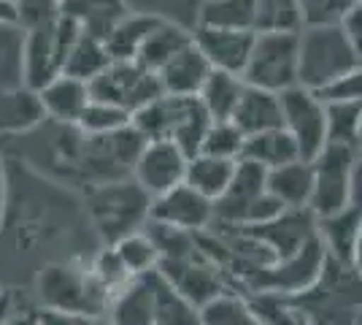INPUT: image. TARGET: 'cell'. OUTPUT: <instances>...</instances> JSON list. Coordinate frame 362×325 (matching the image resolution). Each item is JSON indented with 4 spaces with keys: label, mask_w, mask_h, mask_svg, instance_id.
<instances>
[{
    "label": "cell",
    "mask_w": 362,
    "mask_h": 325,
    "mask_svg": "<svg viewBox=\"0 0 362 325\" xmlns=\"http://www.w3.org/2000/svg\"><path fill=\"white\" fill-rule=\"evenodd\" d=\"M3 203H6V166L0 157V212H3Z\"/></svg>",
    "instance_id": "50"
},
{
    "label": "cell",
    "mask_w": 362,
    "mask_h": 325,
    "mask_svg": "<svg viewBox=\"0 0 362 325\" xmlns=\"http://www.w3.org/2000/svg\"><path fill=\"white\" fill-rule=\"evenodd\" d=\"M357 147L346 144H327L314 160V193L308 209L317 217H327L332 212H341L351 203V173L357 160Z\"/></svg>",
    "instance_id": "9"
},
{
    "label": "cell",
    "mask_w": 362,
    "mask_h": 325,
    "mask_svg": "<svg viewBox=\"0 0 362 325\" xmlns=\"http://www.w3.org/2000/svg\"><path fill=\"white\" fill-rule=\"evenodd\" d=\"M351 203L357 209H362V152H357L354 173H351Z\"/></svg>",
    "instance_id": "48"
},
{
    "label": "cell",
    "mask_w": 362,
    "mask_h": 325,
    "mask_svg": "<svg viewBox=\"0 0 362 325\" xmlns=\"http://www.w3.org/2000/svg\"><path fill=\"white\" fill-rule=\"evenodd\" d=\"M243 90H246L243 76L227 74V71H211L197 98L211 120H230L238 101H241Z\"/></svg>",
    "instance_id": "32"
},
{
    "label": "cell",
    "mask_w": 362,
    "mask_h": 325,
    "mask_svg": "<svg viewBox=\"0 0 362 325\" xmlns=\"http://www.w3.org/2000/svg\"><path fill=\"white\" fill-rule=\"evenodd\" d=\"M281 117L287 133L298 144L300 160L314 157L327 147V106L319 98V93L305 87H292L281 93Z\"/></svg>",
    "instance_id": "10"
},
{
    "label": "cell",
    "mask_w": 362,
    "mask_h": 325,
    "mask_svg": "<svg viewBox=\"0 0 362 325\" xmlns=\"http://www.w3.org/2000/svg\"><path fill=\"white\" fill-rule=\"evenodd\" d=\"M268 193L284 209H308L314 193V171L308 160H292L281 169L268 171Z\"/></svg>",
    "instance_id": "24"
},
{
    "label": "cell",
    "mask_w": 362,
    "mask_h": 325,
    "mask_svg": "<svg viewBox=\"0 0 362 325\" xmlns=\"http://www.w3.org/2000/svg\"><path fill=\"white\" fill-rule=\"evenodd\" d=\"M354 325H362V312H360V317H357V323H354Z\"/></svg>",
    "instance_id": "52"
},
{
    "label": "cell",
    "mask_w": 362,
    "mask_h": 325,
    "mask_svg": "<svg viewBox=\"0 0 362 325\" xmlns=\"http://www.w3.org/2000/svg\"><path fill=\"white\" fill-rule=\"evenodd\" d=\"M192 41V28H184L173 19H160V25L149 33V38L144 41V47L138 52L136 60L149 68L151 74H157L168 60H173L181 49Z\"/></svg>",
    "instance_id": "26"
},
{
    "label": "cell",
    "mask_w": 362,
    "mask_h": 325,
    "mask_svg": "<svg viewBox=\"0 0 362 325\" xmlns=\"http://www.w3.org/2000/svg\"><path fill=\"white\" fill-rule=\"evenodd\" d=\"M360 225H362V209H357L354 203H349L346 209L332 212L327 217H317V236L319 241L325 244L327 258H335L341 263H351Z\"/></svg>",
    "instance_id": "23"
},
{
    "label": "cell",
    "mask_w": 362,
    "mask_h": 325,
    "mask_svg": "<svg viewBox=\"0 0 362 325\" xmlns=\"http://www.w3.org/2000/svg\"><path fill=\"white\" fill-rule=\"evenodd\" d=\"M255 325H268V323H262V320H257V323Z\"/></svg>",
    "instance_id": "53"
},
{
    "label": "cell",
    "mask_w": 362,
    "mask_h": 325,
    "mask_svg": "<svg viewBox=\"0 0 362 325\" xmlns=\"http://www.w3.org/2000/svg\"><path fill=\"white\" fill-rule=\"evenodd\" d=\"M149 222L187 233H203L214 225V201L189 185H179L168 190L165 195L151 198Z\"/></svg>",
    "instance_id": "14"
},
{
    "label": "cell",
    "mask_w": 362,
    "mask_h": 325,
    "mask_svg": "<svg viewBox=\"0 0 362 325\" xmlns=\"http://www.w3.org/2000/svg\"><path fill=\"white\" fill-rule=\"evenodd\" d=\"M81 30L84 28L68 14H60L52 25L25 30V84L30 90L38 93L44 84L60 76L65 57Z\"/></svg>",
    "instance_id": "6"
},
{
    "label": "cell",
    "mask_w": 362,
    "mask_h": 325,
    "mask_svg": "<svg viewBox=\"0 0 362 325\" xmlns=\"http://www.w3.org/2000/svg\"><path fill=\"white\" fill-rule=\"evenodd\" d=\"M38 98L44 103L46 120H54L57 125H76L78 117L84 114L87 103L92 101L90 84L81 79L68 76V74H60L49 84H44L38 90Z\"/></svg>",
    "instance_id": "18"
},
{
    "label": "cell",
    "mask_w": 362,
    "mask_h": 325,
    "mask_svg": "<svg viewBox=\"0 0 362 325\" xmlns=\"http://www.w3.org/2000/svg\"><path fill=\"white\" fill-rule=\"evenodd\" d=\"M106 317L111 325H154V290L149 274L133 277L111 295Z\"/></svg>",
    "instance_id": "22"
},
{
    "label": "cell",
    "mask_w": 362,
    "mask_h": 325,
    "mask_svg": "<svg viewBox=\"0 0 362 325\" xmlns=\"http://www.w3.org/2000/svg\"><path fill=\"white\" fill-rule=\"evenodd\" d=\"M257 30H219V28H203L197 25L192 30V41L203 52V57L211 62L214 71H227L241 76Z\"/></svg>",
    "instance_id": "16"
},
{
    "label": "cell",
    "mask_w": 362,
    "mask_h": 325,
    "mask_svg": "<svg viewBox=\"0 0 362 325\" xmlns=\"http://www.w3.org/2000/svg\"><path fill=\"white\" fill-rule=\"evenodd\" d=\"M241 157L252 160V163H259L265 171H273L287 166L292 160H300V152H298L295 139L287 133V127H273V130L246 136Z\"/></svg>",
    "instance_id": "25"
},
{
    "label": "cell",
    "mask_w": 362,
    "mask_h": 325,
    "mask_svg": "<svg viewBox=\"0 0 362 325\" xmlns=\"http://www.w3.org/2000/svg\"><path fill=\"white\" fill-rule=\"evenodd\" d=\"M46 120L44 103L28 84L0 87V136L30 133Z\"/></svg>",
    "instance_id": "20"
},
{
    "label": "cell",
    "mask_w": 362,
    "mask_h": 325,
    "mask_svg": "<svg viewBox=\"0 0 362 325\" xmlns=\"http://www.w3.org/2000/svg\"><path fill=\"white\" fill-rule=\"evenodd\" d=\"M130 11V0H62V14L74 16L84 30L100 38H106Z\"/></svg>",
    "instance_id": "27"
},
{
    "label": "cell",
    "mask_w": 362,
    "mask_h": 325,
    "mask_svg": "<svg viewBox=\"0 0 362 325\" xmlns=\"http://www.w3.org/2000/svg\"><path fill=\"white\" fill-rule=\"evenodd\" d=\"M211 71V62L203 57L195 41H189L173 60L157 71V79L165 95H200Z\"/></svg>",
    "instance_id": "17"
},
{
    "label": "cell",
    "mask_w": 362,
    "mask_h": 325,
    "mask_svg": "<svg viewBox=\"0 0 362 325\" xmlns=\"http://www.w3.org/2000/svg\"><path fill=\"white\" fill-rule=\"evenodd\" d=\"M341 25H344V30H346L349 41H351V47L357 52V57L362 60V3H354V8L349 11L346 19Z\"/></svg>",
    "instance_id": "47"
},
{
    "label": "cell",
    "mask_w": 362,
    "mask_h": 325,
    "mask_svg": "<svg viewBox=\"0 0 362 325\" xmlns=\"http://www.w3.org/2000/svg\"><path fill=\"white\" fill-rule=\"evenodd\" d=\"M35 325H111L106 314L90 312H60V309H38Z\"/></svg>",
    "instance_id": "46"
},
{
    "label": "cell",
    "mask_w": 362,
    "mask_h": 325,
    "mask_svg": "<svg viewBox=\"0 0 362 325\" xmlns=\"http://www.w3.org/2000/svg\"><path fill=\"white\" fill-rule=\"evenodd\" d=\"M357 149L362 152V122H360V139H357Z\"/></svg>",
    "instance_id": "51"
},
{
    "label": "cell",
    "mask_w": 362,
    "mask_h": 325,
    "mask_svg": "<svg viewBox=\"0 0 362 325\" xmlns=\"http://www.w3.org/2000/svg\"><path fill=\"white\" fill-rule=\"evenodd\" d=\"M187 163L189 157L173 141H146L133 166V179L151 198H157V195H165L168 190L184 185Z\"/></svg>",
    "instance_id": "13"
},
{
    "label": "cell",
    "mask_w": 362,
    "mask_h": 325,
    "mask_svg": "<svg viewBox=\"0 0 362 325\" xmlns=\"http://www.w3.org/2000/svg\"><path fill=\"white\" fill-rule=\"evenodd\" d=\"M327 106V144H346L357 147L362 122L360 103H325Z\"/></svg>",
    "instance_id": "39"
},
{
    "label": "cell",
    "mask_w": 362,
    "mask_h": 325,
    "mask_svg": "<svg viewBox=\"0 0 362 325\" xmlns=\"http://www.w3.org/2000/svg\"><path fill=\"white\" fill-rule=\"evenodd\" d=\"M92 271H95V277L100 279V285L106 287L108 293L114 295L119 287H124L127 282H130V271L124 268V263L119 261V255H117V249L111 247V244H106V247L100 249L95 258L90 261Z\"/></svg>",
    "instance_id": "43"
},
{
    "label": "cell",
    "mask_w": 362,
    "mask_h": 325,
    "mask_svg": "<svg viewBox=\"0 0 362 325\" xmlns=\"http://www.w3.org/2000/svg\"><path fill=\"white\" fill-rule=\"evenodd\" d=\"M281 301L300 325H354L362 312V274L351 263L327 258L314 285Z\"/></svg>",
    "instance_id": "1"
},
{
    "label": "cell",
    "mask_w": 362,
    "mask_h": 325,
    "mask_svg": "<svg viewBox=\"0 0 362 325\" xmlns=\"http://www.w3.org/2000/svg\"><path fill=\"white\" fill-rule=\"evenodd\" d=\"M351 266L362 274V225L360 233H357V244H354V255H351Z\"/></svg>",
    "instance_id": "49"
},
{
    "label": "cell",
    "mask_w": 362,
    "mask_h": 325,
    "mask_svg": "<svg viewBox=\"0 0 362 325\" xmlns=\"http://www.w3.org/2000/svg\"><path fill=\"white\" fill-rule=\"evenodd\" d=\"M268 193V171L259 163L238 157L225 195L214 201V225H246L249 212Z\"/></svg>",
    "instance_id": "12"
},
{
    "label": "cell",
    "mask_w": 362,
    "mask_h": 325,
    "mask_svg": "<svg viewBox=\"0 0 362 325\" xmlns=\"http://www.w3.org/2000/svg\"><path fill=\"white\" fill-rule=\"evenodd\" d=\"M255 3V30H303L300 0H252Z\"/></svg>",
    "instance_id": "37"
},
{
    "label": "cell",
    "mask_w": 362,
    "mask_h": 325,
    "mask_svg": "<svg viewBox=\"0 0 362 325\" xmlns=\"http://www.w3.org/2000/svg\"><path fill=\"white\" fill-rule=\"evenodd\" d=\"M90 95L95 101L111 103L133 117L138 108L160 98L163 87L157 74H151L138 60H111L106 71L90 81Z\"/></svg>",
    "instance_id": "8"
},
{
    "label": "cell",
    "mask_w": 362,
    "mask_h": 325,
    "mask_svg": "<svg viewBox=\"0 0 362 325\" xmlns=\"http://www.w3.org/2000/svg\"><path fill=\"white\" fill-rule=\"evenodd\" d=\"M14 8H16V25L22 30L52 25L62 14L60 0H14Z\"/></svg>",
    "instance_id": "44"
},
{
    "label": "cell",
    "mask_w": 362,
    "mask_h": 325,
    "mask_svg": "<svg viewBox=\"0 0 362 325\" xmlns=\"http://www.w3.org/2000/svg\"><path fill=\"white\" fill-rule=\"evenodd\" d=\"M60 3H62V0H60Z\"/></svg>",
    "instance_id": "55"
},
{
    "label": "cell",
    "mask_w": 362,
    "mask_h": 325,
    "mask_svg": "<svg viewBox=\"0 0 362 325\" xmlns=\"http://www.w3.org/2000/svg\"><path fill=\"white\" fill-rule=\"evenodd\" d=\"M235 163L238 160H222V157H211L197 152L187 163V179H184V185H189L192 190H197L200 195H206L211 201H219L225 195L230 179H233Z\"/></svg>",
    "instance_id": "29"
},
{
    "label": "cell",
    "mask_w": 362,
    "mask_h": 325,
    "mask_svg": "<svg viewBox=\"0 0 362 325\" xmlns=\"http://www.w3.org/2000/svg\"><path fill=\"white\" fill-rule=\"evenodd\" d=\"M111 247L117 249V255L124 263V268L130 271V277H146L151 271H157V266H160V249L146 228L124 236Z\"/></svg>",
    "instance_id": "36"
},
{
    "label": "cell",
    "mask_w": 362,
    "mask_h": 325,
    "mask_svg": "<svg viewBox=\"0 0 362 325\" xmlns=\"http://www.w3.org/2000/svg\"><path fill=\"white\" fill-rule=\"evenodd\" d=\"M151 290H154V325H200L197 307L168 282L160 271H151Z\"/></svg>",
    "instance_id": "30"
},
{
    "label": "cell",
    "mask_w": 362,
    "mask_h": 325,
    "mask_svg": "<svg viewBox=\"0 0 362 325\" xmlns=\"http://www.w3.org/2000/svg\"><path fill=\"white\" fill-rule=\"evenodd\" d=\"M238 125L243 136H255L262 130H273V127H284V117H281V95L268 93L246 84L238 106L230 117Z\"/></svg>",
    "instance_id": "21"
},
{
    "label": "cell",
    "mask_w": 362,
    "mask_h": 325,
    "mask_svg": "<svg viewBox=\"0 0 362 325\" xmlns=\"http://www.w3.org/2000/svg\"><path fill=\"white\" fill-rule=\"evenodd\" d=\"M360 62L344 25H314L300 30L298 84L305 90L322 93Z\"/></svg>",
    "instance_id": "3"
},
{
    "label": "cell",
    "mask_w": 362,
    "mask_h": 325,
    "mask_svg": "<svg viewBox=\"0 0 362 325\" xmlns=\"http://www.w3.org/2000/svg\"><path fill=\"white\" fill-rule=\"evenodd\" d=\"M255 236L262 247L273 255V263L287 258L292 252L317 236V215L311 209H284L279 217H273L271 222L262 225H249L243 228Z\"/></svg>",
    "instance_id": "15"
},
{
    "label": "cell",
    "mask_w": 362,
    "mask_h": 325,
    "mask_svg": "<svg viewBox=\"0 0 362 325\" xmlns=\"http://www.w3.org/2000/svg\"><path fill=\"white\" fill-rule=\"evenodd\" d=\"M357 3H362V0H357Z\"/></svg>",
    "instance_id": "54"
},
{
    "label": "cell",
    "mask_w": 362,
    "mask_h": 325,
    "mask_svg": "<svg viewBox=\"0 0 362 325\" xmlns=\"http://www.w3.org/2000/svg\"><path fill=\"white\" fill-rule=\"evenodd\" d=\"M25 84V30L16 22H0V87Z\"/></svg>",
    "instance_id": "35"
},
{
    "label": "cell",
    "mask_w": 362,
    "mask_h": 325,
    "mask_svg": "<svg viewBox=\"0 0 362 325\" xmlns=\"http://www.w3.org/2000/svg\"><path fill=\"white\" fill-rule=\"evenodd\" d=\"M197 6H200V0H130L133 11L165 16V19H173L184 28H192V30L197 25Z\"/></svg>",
    "instance_id": "41"
},
{
    "label": "cell",
    "mask_w": 362,
    "mask_h": 325,
    "mask_svg": "<svg viewBox=\"0 0 362 325\" xmlns=\"http://www.w3.org/2000/svg\"><path fill=\"white\" fill-rule=\"evenodd\" d=\"M357 0H300L303 28L314 25H341Z\"/></svg>",
    "instance_id": "42"
},
{
    "label": "cell",
    "mask_w": 362,
    "mask_h": 325,
    "mask_svg": "<svg viewBox=\"0 0 362 325\" xmlns=\"http://www.w3.org/2000/svg\"><path fill=\"white\" fill-rule=\"evenodd\" d=\"M108 62H111V55H108L106 41H103L100 35H95V33L81 30V35L76 38L74 49H71L68 57H65L62 74H68V76H74V79H81V81L90 84L92 79L100 76V74L106 71Z\"/></svg>",
    "instance_id": "31"
},
{
    "label": "cell",
    "mask_w": 362,
    "mask_h": 325,
    "mask_svg": "<svg viewBox=\"0 0 362 325\" xmlns=\"http://www.w3.org/2000/svg\"><path fill=\"white\" fill-rule=\"evenodd\" d=\"M38 298L41 309L106 314L111 293L90 263H52L38 274Z\"/></svg>",
    "instance_id": "4"
},
{
    "label": "cell",
    "mask_w": 362,
    "mask_h": 325,
    "mask_svg": "<svg viewBox=\"0 0 362 325\" xmlns=\"http://www.w3.org/2000/svg\"><path fill=\"white\" fill-rule=\"evenodd\" d=\"M319 98L325 103L338 101V103H360L362 106V62L357 68H351L349 74H344L338 81H332L330 87H325Z\"/></svg>",
    "instance_id": "45"
},
{
    "label": "cell",
    "mask_w": 362,
    "mask_h": 325,
    "mask_svg": "<svg viewBox=\"0 0 362 325\" xmlns=\"http://www.w3.org/2000/svg\"><path fill=\"white\" fill-rule=\"evenodd\" d=\"M200 325H255L257 312L249 295L238 290H222L200 307Z\"/></svg>",
    "instance_id": "34"
},
{
    "label": "cell",
    "mask_w": 362,
    "mask_h": 325,
    "mask_svg": "<svg viewBox=\"0 0 362 325\" xmlns=\"http://www.w3.org/2000/svg\"><path fill=\"white\" fill-rule=\"evenodd\" d=\"M325 261H327L325 244L319 241V236H314L298 252L255 271L249 282L243 285V295H249V298H255V295H281V298L298 295L308 285L317 282V277L325 268Z\"/></svg>",
    "instance_id": "7"
},
{
    "label": "cell",
    "mask_w": 362,
    "mask_h": 325,
    "mask_svg": "<svg viewBox=\"0 0 362 325\" xmlns=\"http://www.w3.org/2000/svg\"><path fill=\"white\" fill-rule=\"evenodd\" d=\"M151 212V195L133 176L87 187V215L103 244H117L119 239L146 228Z\"/></svg>",
    "instance_id": "2"
},
{
    "label": "cell",
    "mask_w": 362,
    "mask_h": 325,
    "mask_svg": "<svg viewBox=\"0 0 362 325\" xmlns=\"http://www.w3.org/2000/svg\"><path fill=\"white\" fill-rule=\"evenodd\" d=\"M130 125V114L122 111V108L111 106V103H103V101H95L92 98L84 114L78 117L76 127L84 133V136H106V133H114V130H122Z\"/></svg>",
    "instance_id": "40"
},
{
    "label": "cell",
    "mask_w": 362,
    "mask_h": 325,
    "mask_svg": "<svg viewBox=\"0 0 362 325\" xmlns=\"http://www.w3.org/2000/svg\"><path fill=\"white\" fill-rule=\"evenodd\" d=\"M243 136L238 130V125L233 120H214L203 136V144H200V152L211 157H222V160H238L243 152Z\"/></svg>",
    "instance_id": "38"
},
{
    "label": "cell",
    "mask_w": 362,
    "mask_h": 325,
    "mask_svg": "<svg viewBox=\"0 0 362 325\" xmlns=\"http://www.w3.org/2000/svg\"><path fill=\"white\" fill-rule=\"evenodd\" d=\"M197 25L219 28V30H255V3L252 0H200Z\"/></svg>",
    "instance_id": "33"
},
{
    "label": "cell",
    "mask_w": 362,
    "mask_h": 325,
    "mask_svg": "<svg viewBox=\"0 0 362 325\" xmlns=\"http://www.w3.org/2000/svg\"><path fill=\"white\" fill-rule=\"evenodd\" d=\"M214 120L197 95H170V139L187 157L200 152L203 136Z\"/></svg>",
    "instance_id": "19"
},
{
    "label": "cell",
    "mask_w": 362,
    "mask_h": 325,
    "mask_svg": "<svg viewBox=\"0 0 362 325\" xmlns=\"http://www.w3.org/2000/svg\"><path fill=\"white\" fill-rule=\"evenodd\" d=\"M157 271L179 290L184 298H189L197 309L211 301L214 295H219L222 290H230L225 282V274L219 271V266L214 263L211 258L195 244V249L184 252L179 258H163Z\"/></svg>",
    "instance_id": "11"
},
{
    "label": "cell",
    "mask_w": 362,
    "mask_h": 325,
    "mask_svg": "<svg viewBox=\"0 0 362 325\" xmlns=\"http://www.w3.org/2000/svg\"><path fill=\"white\" fill-rule=\"evenodd\" d=\"M160 19H165V16L146 14V11H130L122 22H117L111 28V33L103 38L111 60H136L144 41L160 25Z\"/></svg>",
    "instance_id": "28"
},
{
    "label": "cell",
    "mask_w": 362,
    "mask_h": 325,
    "mask_svg": "<svg viewBox=\"0 0 362 325\" xmlns=\"http://www.w3.org/2000/svg\"><path fill=\"white\" fill-rule=\"evenodd\" d=\"M298 65H300V30L255 33L252 55L241 76L252 87L281 95L298 87Z\"/></svg>",
    "instance_id": "5"
}]
</instances>
